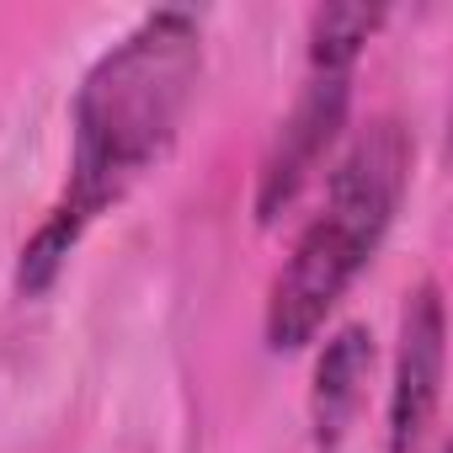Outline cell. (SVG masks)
<instances>
[{
	"label": "cell",
	"instance_id": "obj_1",
	"mask_svg": "<svg viewBox=\"0 0 453 453\" xmlns=\"http://www.w3.org/2000/svg\"><path fill=\"white\" fill-rule=\"evenodd\" d=\"M203 81V22L181 6L139 17L81 81L70 107V176L17 262V294H43L81 235L160 165Z\"/></svg>",
	"mask_w": 453,
	"mask_h": 453
},
{
	"label": "cell",
	"instance_id": "obj_2",
	"mask_svg": "<svg viewBox=\"0 0 453 453\" xmlns=\"http://www.w3.org/2000/svg\"><path fill=\"white\" fill-rule=\"evenodd\" d=\"M411 165H416V139L400 118H373L342 150L326 181L320 213L299 230L288 262L267 288L262 331L273 352H299L326 331V320L336 315L357 273L384 246L411 181Z\"/></svg>",
	"mask_w": 453,
	"mask_h": 453
},
{
	"label": "cell",
	"instance_id": "obj_4",
	"mask_svg": "<svg viewBox=\"0 0 453 453\" xmlns=\"http://www.w3.org/2000/svg\"><path fill=\"white\" fill-rule=\"evenodd\" d=\"M442 288L426 278L416 294H405L400 315V352H395V384H389V453H421L437 400H442Z\"/></svg>",
	"mask_w": 453,
	"mask_h": 453
},
{
	"label": "cell",
	"instance_id": "obj_7",
	"mask_svg": "<svg viewBox=\"0 0 453 453\" xmlns=\"http://www.w3.org/2000/svg\"><path fill=\"white\" fill-rule=\"evenodd\" d=\"M437 453H442V448H437Z\"/></svg>",
	"mask_w": 453,
	"mask_h": 453
},
{
	"label": "cell",
	"instance_id": "obj_5",
	"mask_svg": "<svg viewBox=\"0 0 453 453\" xmlns=\"http://www.w3.org/2000/svg\"><path fill=\"white\" fill-rule=\"evenodd\" d=\"M368 373H373L368 326H336L315 357V384H310V437L320 453H336L357 426L368 400Z\"/></svg>",
	"mask_w": 453,
	"mask_h": 453
},
{
	"label": "cell",
	"instance_id": "obj_3",
	"mask_svg": "<svg viewBox=\"0 0 453 453\" xmlns=\"http://www.w3.org/2000/svg\"><path fill=\"white\" fill-rule=\"evenodd\" d=\"M347 107H352V70L310 65V75L257 171V219L262 224H278L299 203V192L315 181V171L326 165V155L336 150V139L347 128Z\"/></svg>",
	"mask_w": 453,
	"mask_h": 453
},
{
	"label": "cell",
	"instance_id": "obj_6",
	"mask_svg": "<svg viewBox=\"0 0 453 453\" xmlns=\"http://www.w3.org/2000/svg\"><path fill=\"white\" fill-rule=\"evenodd\" d=\"M384 6L342 0V6H315L310 12V65L315 70H352L363 43L384 27Z\"/></svg>",
	"mask_w": 453,
	"mask_h": 453
}]
</instances>
